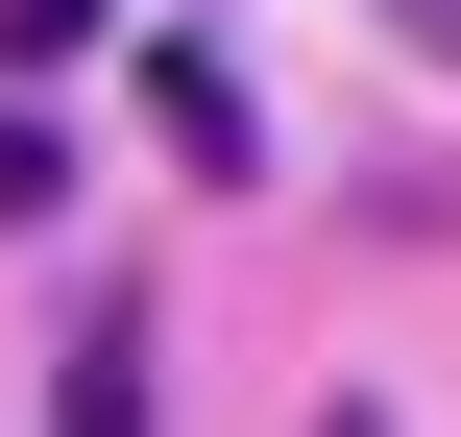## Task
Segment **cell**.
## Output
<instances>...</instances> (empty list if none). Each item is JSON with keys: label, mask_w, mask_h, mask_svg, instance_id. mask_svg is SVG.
<instances>
[{"label": "cell", "mask_w": 461, "mask_h": 437, "mask_svg": "<svg viewBox=\"0 0 461 437\" xmlns=\"http://www.w3.org/2000/svg\"><path fill=\"white\" fill-rule=\"evenodd\" d=\"M49 437H146V292H97V316H73V365H49Z\"/></svg>", "instance_id": "6da1fadb"}, {"label": "cell", "mask_w": 461, "mask_h": 437, "mask_svg": "<svg viewBox=\"0 0 461 437\" xmlns=\"http://www.w3.org/2000/svg\"><path fill=\"white\" fill-rule=\"evenodd\" d=\"M146 97H170V146H194V170H243V73H219V49H146Z\"/></svg>", "instance_id": "7a4b0ae2"}, {"label": "cell", "mask_w": 461, "mask_h": 437, "mask_svg": "<svg viewBox=\"0 0 461 437\" xmlns=\"http://www.w3.org/2000/svg\"><path fill=\"white\" fill-rule=\"evenodd\" d=\"M49 195H73V146H49L24 97H0V219H49Z\"/></svg>", "instance_id": "3957f363"}, {"label": "cell", "mask_w": 461, "mask_h": 437, "mask_svg": "<svg viewBox=\"0 0 461 437\" xmlns=\"http://www.w3.org/2000/svg\"><path fill=\"white\" fill-rule=\"evenodd\" d=\"M97 24H122V0H0V49H24V73H49V49H97Z\"/></svg>", "instance_id": "277c9868"}, {"label": "cell", "mask_w": 461, "mask_h": 437, "mask_svg": "<svg viewBox=\"0 0 461 437\" xmlns=\"http://www.w3.org/2000/svg\"><path fill=\"white\" fill-rule=\"evenodd\" d=\"M413 49H461V0H413Z\"/></svg>", "instance_id": "5b68a950"}, {"label": "cell", "mask_w": 461, "mask_h": 437, "mask_svg": "<svg viewBox=\"0 0 461 437\" xmlns=\"http://www.w3.org/2000/svg\"><path fill=\"white\" fill-rule=\"evenodd\" d=\"M316 437H389V414H316Z\"/></svg>", "instance_id": "8992f818"}]
</instances>
